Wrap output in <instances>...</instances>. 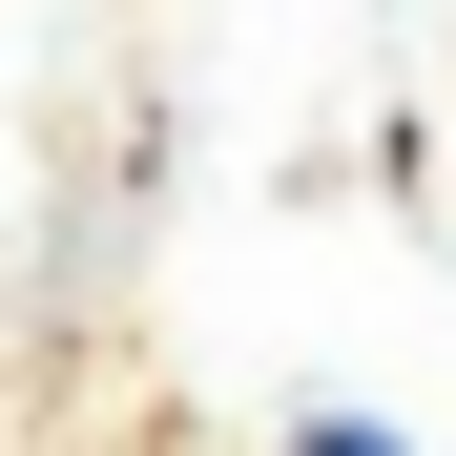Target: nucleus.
<instances>
[{
    "label": "nucleus",
    "instance_id": "obj_1",
    "mask_svg": "<svg viewBox=\"0 0 456 456\" xmlns=\"http://www.w3.org/2000/svg\"><path fill=\"white\" fill-rule=\"evenodd\" d=\"M270 456H415V436H395V415H353V395H332V415H290Z\"/></svg>",
    "mask_w": 456,
    "mask_h": 456
}]
</instances>
